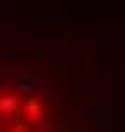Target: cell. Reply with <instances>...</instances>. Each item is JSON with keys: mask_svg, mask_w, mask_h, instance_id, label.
Masks as SVG:
<instances>
[{"mask_svg": "<svg viewBox=\"0 0 125 132\" xmlns=\"http://www.w3.org/2000/svg\"><path fill=\"white\" fill-rule=\"evenodd\" d=\"M0 132H62L33 82L0 79Z\"/></svg>", "mask_w": 125, "mask_h": 132, "instance_id": "6da1fadb", "label": "cell"}]
</instances>
